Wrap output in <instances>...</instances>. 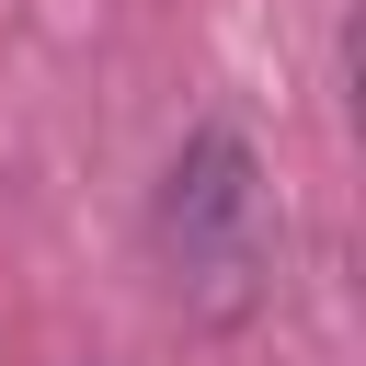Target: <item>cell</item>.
<instances>
[{
	"label": "cell",
	"mask_w": 366,
	"mask_h": 366,
	"mask_svg": "<svg viewBox=\"0 0 366 366\" xmlns=\"http://www.w3.org/2000/svg\"><path fill=\"white\" fill-rule=\"evenodd\" d=\"M160 263L206 320H240L263 286V172L240 126H194L160 172Z\"/></svg>",
	"instance_id": "6da1fadb"
}]
</instances>
